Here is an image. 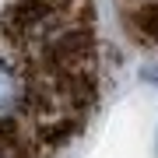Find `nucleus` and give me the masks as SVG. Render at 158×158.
<instances>
[{
	"label": "nucleus",
	"instance_id": "f257e3e1",
	"mask_svg": "<svg viewBox=\"0 0 158 158\" xmlns=\"http://www.w3.org/2000/svg\"><path fill=\"white\" fill-rule=\"evenodd\" d=\"M28 109H35V91L28 85V74L14 70L0 56V119H14Z\"/></svg>",
	"mask_w": 158,
	"mask_h": 158
},
{
	"label": "nucleus",
	"instance_id": "f03ea898",
	"mask_svg": "<svg viewBox=\"0 0 158 158\" xmlns=\"http://www.w3.org/2000/svg\"><path fill=\"white\" fill-rule=\"evenodd\" d=\"M144 77H148V81H155V85H158V70H144Z\"/></svg>",
	"mask_w": 158,
	"mask_h": 158
}]
</instances>
